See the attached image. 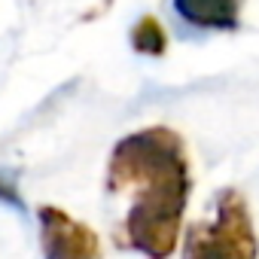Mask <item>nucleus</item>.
<instances>
[{"label": "nucleus", "instance_id": "obj_1", "mask_svg": "<svg viewBox=\"0 0 259 259\" xmlns=\"http://www.w3.org/2000/svg\"><path fill=\"white\" fill-rule=\"evenodd\" d=\"M104 183L113 198L128 201L116 244L147 259L174 256L192 192L189 153L174 128L150 125L116 141Z\"/></svg>", "mask_w": 259, "mask_h": 259}, {"label": "nucleus", "instance_id": "obj_2", "mask_svg": "<svg viewBox=\"0 0 259 259\" xmlns=\"http://www.w3.org/2000/svg\"><path fill=\"white\" fill-rule=\"evenodd\" d=\"M183 259H259L253 217L238 189L217 192L213 217L186 229Z\"/></svg>", "mask_w": 259, "mask_h": 259}, {"label": "nucleus", "instance_id": "obj_3", "mask_svg": "<svg viewBox=\"0 0 259 259\" xmlns=\"http://www.w3.org/2000/svg\"><path fill=\"white\" fill-rule=\"evenodd\" d=\"M40 220V247L43 259H104L98 232L70 217L58 204H43L37 210Z\"/></svg>", "mask_w": 259, "mask_h": 259}, {"label": "nucleus", "instance_id": "obj_4", "mask_svg": "<svg viewBox=\"0 0 259 259\" xmlns=\"http://www.w3.org/2000/svg\"><path fill=\"white\" fill-rule=\"evenodd\" d=\"M244 0H174V13L192 28L235 31L241 22Z\"/></svg>", "mask_w": 259, "mask_h": 259}, {"label": "nucleus", "instance_id": "obj_5", "mask_svg": "<svg viewBox=\"0 0 259 259\" xmlns=\"http://www.w3.org/2000/svg\"><path fill=\"white\" fill-rule=\"evenodd\" d=\"M132 49L147 58H162L168 52V34L156 16H144L132 28Z\"/></svg>", "mask_w": 259, "mask_h": 259}, {"label": "nucleus", "instance_id": "obj_6", "mask_svg": "<svg viewBox=\"0 0 259 259\" xmlns=\"http://www.w3.org/2000/svg\"><path fill=\"white\" fill-rule=\"evenodd\" d=\"M0 198H7V201H13L16 207H22V198H19V192H16L13 186H7V183H0Z\"/></svg>", "mask_w": 259, "mask_h": 259}]
</instances>
